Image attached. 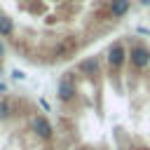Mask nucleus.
<instances>
[{
  "instance_id": "8",
  "label": "nucleus",
  "mask_w": 150,
  "mask_h": 150,
  "mask_svg": "<svg viewBox=\"0 0 150 150\" xmlns=\"http://www.w3.org/2000/svg\"><path fill=\"white\" fill-rule=\"evenodd\" d=\"M16 112V103L7 96H0V120H9Z\"/></svg>"
},
{
  "instance_id": "1",
  "label": "nucleus",
  "mask_w": 150,
  "mask_h": 150,
  "mask_svg": "<svg viewBox=\"0 0 150 150\" xmlns=\"http://www.w3.org/2000/svg\"><path fill=\"white\" fill-rule=\"evenodd\" d=\"M129 66L134 70L150 68V47H145L143 42H129Z\"/></svg>"
},
{
  "instance_id": "7",
  "label": "nucleus",
  "mask_w": 150,
  "mask_h": 150,
  "mask_svg": "<svg viewBox=\"0 0 150 150\" xmlns=\"http://www.w3.org/2000/svg\"><path fill=\"white\" fill-rule=\"evenodd\" d=\"M131 9V0H108V14L110 19H122Z\"/></svg>"
},
{
  "instance_id": "10",
  "label": "nucleus",
  "mask_w": 150,
  "mask_h": 150,
  "mask_svg": "<svg viewBox=\"0 0 150 150\" xmlns=\"http://www.w3.org/2000/svg\"><path fill=\"white\" fill-rule=\"evenodd\" d=\"M2 52H5V45H2V42H0V56H2Z\"/></svg>"
},
{
  "instance_id": "3",
  "label": "nucleus",
  "mask_w": 150,
  "mask_h": 150,
  "mask_svg": "<svg viewBox=\"0 0 150 150\" xmlns=\"http://www.w3.org/2000/svg\"><path fill=\"white\" fill-rule=\"evenodd\" d=\"M56 96L61 103H70L75 101L77 96V87H75V80H73V73H63L59 84H56Z\"/></svg>"
},
{
  "instance_id": "2",
  "label": "nucleus",
  "mask_w": 150,
  "mask_h": 150,
  "mask_svg": "<svg viewBox=\"0 0 150 150\" xmlns=\"http://www.w3.org/2000/svg\"><path fill=\"white\" fill-rule=\"evenodd\" d=\"M105 61H108V66L112 70H120L124 63H129V47L124 42H120V40L112 42L108 47V52H105Z\"/></svg>"
},
{
  "instance_id": "4",
  "label": "nucleus",
  "mask_w": 150,
  "mask_h": 150,
  "mask_svg": "<svg viewBox=\"0 0 150 150\" xmlns=\"http://www.w3.org/2000/svg\"><path fill=\"white\" fill-rule=\"evenodd\" d=\"M30 127H33V134H35L38 138H42V141H52V138H54V127H52V122H49L45 115H35Z\"/></svg>"
},
{
  "instance_id": "9",
  "label": "nucleus",
  "mask_w": 150,
  "mask_h": 150,
  "mask_svg": "<svg viewBox=\"0 0 150 150\" xmlns=\"http://www.w3.org/2000/svg\"><path fill=\"white\" fill-rule=\"evenodd\" d=\"M14 33V21L7 14H0V38H9Z\"/></svg>"
},
{
  "instance_id": "12",
  "label": "nucleus",
  "mask_w": 150,
  "mask_h": 150,
  "mask_svg": "<svg viewBox=\"0 0 150 150\" xmlns=\"http://www.w3.org/2000/svg\"><path fill=\"white\" fill-rule=\"evenodd\" d=\"M141 2H143V5H150V0H141Z\"/></svg>"
},
{
  "instance_id": "5",
  "label": "nucleus",
  "mask_w": 150,
  "mask_h": 150,
  "mask_svg": "<svg viewBox=\"0 0 150 150\" xmlns=\"http://www.w3.org/2000/svg\"><path fill=\"white\" fill-rule=\"evenodd\" d=\"M75 49H77V38L75 35H66L54 45V56L56 59H68Z\"/></svg>"
},
{
  "instance_id": "11",
  "label": "nucleus",
  "mask_w": 150,
  "mask_h": 150,
  "mask_svg": "<svg viewBox=\"0 0 150 150\" xmlns=\"http://www.w3.org/2000/svg\"><path fill=\"white\" fill-rule=\"evenodd\" d=\"M5 89H7V87H5V84H2V82H0V91H5Z\"/></svg>"
},
{
  "instance_id": "13",
  "label": "nucleus",
  "mask_w": 150,
  "mask_h": 150,
  "mask_svg": "<svg viewBox=\"0 0 150 150\" xmlns=\"http://www.w3.org/2000/svg\"><path fill=\"white\" fill-rule=\"evenodd\" d=\"M141 150H150V148H141Z\"/></svg>"
},
{
  "instance_id": "6",
  "label": "nucleus",
  "mask_w": 150,
  "mask_h": 150,
  "mask_svg": "<svg viewBox=\"0 0 150 150\" xmlns=\"http://www.w3.org/2000/svg\"><path fill=\"white\" fill-rule=\"evenodd\" d=\"M101 70V63H98V56H87L77 63V73L84 75V77H91V75H98Z\"/></svg>"
},
{
  "instance_id": "14",
  "label": "nucleus",
  "mask_w": 150,
  "mask_h": 150,
  "mask_svg": "<svg viewBox=\"0 0 150 150\" xmlns=\"http://www.w3.org/2000/svg\"><path fill=\"white\" fill-rule=\"evenodd\" d=\"M47 150H52V148H47Z\"/></svg>"
}]
</instances>
